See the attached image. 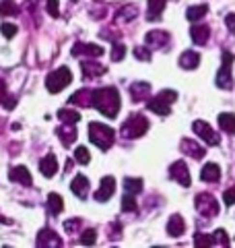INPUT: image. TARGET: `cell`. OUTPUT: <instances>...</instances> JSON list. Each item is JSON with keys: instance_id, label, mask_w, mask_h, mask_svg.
Instances as JSON below:
<instances>
[{"instance_id": "obj_1", "label": "cell", "mask_w": 235, "mask_h": 248, "mask_svg": "<svg viewBox=\"0 0 235 248\" xmlns=\"http://www.w3.org/2000/svg\"><path fill=\"white\" fill-rule=\"evenodd\" d=\"M91 106L107 116V118H116L120 112V93L116 87H101L91 93Z\"/></svg>"}, {"instance_id": "obj_2", "label": "cell", "mask_w": 235, "mask_h": 248, "mask_svg": "<svg viewBox=\"0 0 235 248\" xmlns=\"http://www.w3.org/2000/svg\"><path fill=\"white\" fill-rule=\"evenodd\" d=\"M89 139L93 145H97L99 149L107 151L114 145V128L105 126L101 122H91L89 124Z\"/></svg>"}, {"instance_id": "obj_3", "label": "cell", "mask_w": 235, "mask_h": 248, "mask_svg": "<svg viewBox=\"0 0 235 248\" xmlns=\"http://www.w3.org/2000/svg\"><path fill=\"white\" fill-rule=\"evenodd\" d=\"M177 99V93L174 89H163L159 95L148 102V110L159 114V116H169L171 114V104Z\"/></svg>"}, {"instance_id": "obj_4", "label": "cell", "mask_w": 235, "mask_h": 248, "mask_svg": "<svg viewBox=\"0 0 235 248\" xmlns=\"http://www.w3.org/2000/svg\"><path fill=\"white\" fill-rule=\"evenodd\" d=\"M148 130V122L143 114H132L130 118L122 124V137L126 139H138Z\"/></svg>"}, {"instance_id": "obj_5", "label": "cell", "mask_w": 235, "mask_h": 248, "mask_svg": "<svg viewBox=\"0 0 235 248\" xmlns=\"http://www.w3.org/2000/svg\"><path fill=\"white\" fill-rule=\"evenodd\" d=\"M70 81H73V75H70V71L66 66H60L58 71H54L48 75V79H45V87H48L50 93H58L66 87V85H70Z\"/></svg>"}, {"instance_id": "obj_6", "label": "cell", "mask_w": 235, "mask_h": 248, "mask_svg": "<svg viewBox=\"0 0 235 248\" xmlns=\"http://www.w3.org/2000/svg\"><path fill=\"white\" fill-rule=\"evenodd\" d=\"M223 66L221 71L217 75V85L223 89H231L233 87V79H231V62H233V56L229 52H223Z\"/></svg>"}, {"instance_id": "obj_7", "label": "cell", "mask_w": 235, "mask_h": 248, "mask_svg": "<svg viewBox=\"0 0 235 248\" xmlns=\"http://www.w3.org/2000/svg\"><path fill=\"white\" fill-rule=\"evenodd\" d=\"M192 128H194V133L198 135L206 145H219V143H221V137H219L205 120H196V122L192 124Z\"/></svg>"}, {"instance_id": "obj_8", "label": "cell", "mask_w": 235, "mask_h": 248, "mask_svg": "<svg viewBox=\"0 0 235 248\" xmlns=\"http://www.w3.org/2000/svg\"><path fill=\"white\" fill-rule=\"evenodd\" d=\"M196 209L202 213V215H206V217H213L219 213V203L215 201L213 195H206V192H200L198 197H196Z\"/></svg>"}, {"instance_id": "obj_9", "label": "cell", "mask_w": 235, "mask_h": 248, "mask_svg": "<svg viewBox=\"0 0 235 248\" xmlns=\"http://www.w3.org/2000/svg\"><path fill=\"white\" fill-rule=\"evenodd\" d=\"M169 176L174 178L177 184H182V186H190V184H192L190 170H188L186 161H176V164L169 168Z\"/></svg>"}, {"instance_id": "obj_10", "label": "cell", "mask_w": 235, "mask_h": 248, "mask_svg": "<svg viewBox=\"0 0 235 248\" xmlns=\"http://www.w3.org/2000/svg\"><path fill=\"white\" fill-rule=\"evenodd\" d=\"M171 42V37L167 31H148L147 33V46H151V48H165V46Z\"/></svg>"}, {"instance_id": "obj_11", "label": "cell", "mask_w": 235, "mask_h": 248, "mask_svg": "<svg viewBox=\"0 0 235 248\" xmlns=\"http://www.w3.org/2000/svg\"><path fill=\"white\" fill-rule=\"evenodd\" d=\"M114 190H116V180H114V176H105L103 180H101L99 190L95 192V201L103 203V201H107L109 197L114 195Z\"/></svg>"}, {"instance_id": "obj_12", "label": "cell", "mask_w": 235, "mask_h": 248, "mask_svg": "<svg viewBox=\"0 0 235 248\" xmlns=\"http://www.w3.org/2000/svg\"><path fill=\"white\" fill-rule=\"evenodd\" d=\"M81 54H87L91 58H99L103 54V48L95 44H74L73 46V56H81Z\"/></svg>"}, {"instance_id": "obj_13", "label": "cell", "mask_w": 235, "mask_h": 248, "mask_svg": "<svg viewBox=\"0 0 235 248\" xmlns=\"http://www.w3.org/2000/svg\"><path fill=\"white\" fill-rule=\"evenodd\" d=\"M70 190L74 192V195L81 199V201H85L89 197V180L85 178L83 174H78V176H74V180H73V184H70Z\"/></svg>"}, {"instance_id": "obj_14", "label": "cell", "mask_w": 235, "mask_h": 248, "mask_svg": "<svg viewBox=\"0 0 235 248\" xmlns=\"http://www.w3.org/2000/svg\"><path fill=\"white\" fill-rule=\"evenodd\" d=\"M39 172H42L45 178H52L54 174L58 172V159L54 153H48L45 157L39 161Z\"/></svg>"}, {"instance_id": "obj_15", "label": "cell", "mask_w": 235, "mask_h": 248, "mask_svg": "<svg viewBox=\"0 0 235 248\" xmlns=\"http://www.w3.org/2000/svg\"><path fill=\"white\" fill-rule=\"evenodd\" d=\"M9 178L13 182H21L23 186H31V174H29V170L25 166H17V168H13L11 172H9Z\"/></svg>"}, {"instance_id": "obj_16", "label": "cell", "mask_w": 235, "mask_h": 248, "mask_svg": "<svg viewBox=\"0 0 235 248\" xmlns=\"http://www.w3.org/2000/svg\"><path fill=\"white\" fill-rule=\"evenodd\" d=\"M182 151L188 153V155H192L194 159H202V157H205V153H206L205 147H200L198 143L190 141V139H184V141H182Z\"/></svg>"}, {"instance_id": "obj_17", "label": "cell", "mask_w": 235, "mask_h": 248, "mask_svg": "<svg viewBox=\"0 0 235 248\" xmlns=\"http://www.w3.org/2000/svg\"><path fill=\"white\" fill-rule=\"evenodd\" d=\"M165 2H167V0H148L147 21H159L163 9H165Z\"/></svg>"}, {"instance_id": "obj_18", "label": "cell", "mask_w": 235, "mask_h": 248, "mask_svg": "<svg viewBox=\"0 0 235 248\" xmlns=\"http://www.w3.org/2000/svg\"><path fill=\"white\" fill-rule=\"evenodd\" d=\"M208 33H210L208 25H194V27L190 29L192 42H194V44H198V46H205V44L208 42Z\"/></svg>"}, {"instance_id": "obj_19", "label": "cell", "mask_w": 235, "mask_h": 248, "mask_svg": "<svg viewBox=\"0 0 235 248\" xmlns=\"http://www.w3.org/2000/svg\"><path fill=\"white\" fill-rule=\"evenodd\" d=\"M62 240L58 238V234H54L52 230H44L39 232L37 236V246H60Z\"/></svg>"}, {"instance_id": "obj_20", "label": "cell", "mask_w": 235, "mask_h": 248, "mask_svg": "<svg viewBox=\"0 0 235 248\" xmlns=\"http://www.w3.org/2000/svg\"><path fill=\"white\" fill-rule=\"evenodd\" d=\"M186 232V223H184V219H182V215H174L171 219L167 221V234L169 236H182Z\"/></svg>"}, {"instance_id": "obj_21", "label": "cell", "mask_w": 235, "mask_h": 248, "mask_svg": "<svg viewBox=\"0 0 235 248\" xmlns=\"http://www.w3.org/2000/svg\"><path fill=\"white\" fill-rule=\"evenodd\" d=\"M200 64V56H198V52H184L182 56H179V66L182 68H188V71H190V68H196Z\"/></svg>"}, {"instance_id": "obj_22", "label": "cell", "mask_w": 235, "mask_h": 248, "mask_svg": "<svg viewBox=\"0 0 235 248\" xmlns=\"http://www.w3.org/2000/svg\"><path fill=\"white\" fill-rule=\"evenodd\" d=\"M200 178L205 182H217L219 178H221V168H219L217 164H206L205 168H202Z\"/></svg>"}, {"instance_id": "obj_23", "label": "cell", "mask_w": 235, "mask_h": 248, "mask_svg": "<svg viewBox=\"0 0 235 248\" xmlns=\"http://www.w3.org/2000/svg\"><path fill=\"white\" fill-rule=\"evenodd\" d=\"M136 17H138V9L134 4H124V9H120L118 15H116V19L120 23H130L132 19H136Z\"/></svg>"}, {"instance_id": "obj_24", "label": "cell", "mask_w": 235, "mask_h": 248, "mask_svg": "<svg viewBox=\"0 0 235 248\" xmlns=\"http://www.w3.org/2000/svg\"><path fill=\"white\" fill-rule=\"evenodd\" d=\"M81 66H83V75L85 77H101V75H105V71H107L105 66L95 64V62H91V60H85Z\"/></svg>"}, {"instance_id": "obj_25", "label": "cell", "mask_w": 235, "mask_h": 248, "mask_svg": "<svg viewBox=\"0 0 235 248\" xmlns=\"http://www.w3.org/2000/svg\"><path fill=\"white\" fill-rule=\"evenodd\" d=\"M58 137H60V141L64 143L66 147L73 143V141H76V128H74V124H66V126H62L58 130Z\"/></svg>"}, {"instance_id": "obj_26", "label": "cell", "mask_w": 235, "mask_h": 248, "mask_svg": "<svg viewBox=\"0 0 235 248\" xmlns=\"http://www.w3.org/2000/svg\"><path fill=\"white\" fill-rule=\"evenodd\" d=\"M219 126L227 135H235V114H221L219 116Z\"/></svg>"}, {"instance_id": "obj_27", "label": "cell", "mask_w": 235, "mask_h": 248, "mask_svg": "<svg viewBox=\"0 0 235 248\" xmlns=\"http://www.w3.org/2000/svg\"><path fill=\"white\" fill-rule=\"evenodd\" d=\"M148 93H151V85L148 83H134L132 85V99H134V102H140V99L148 97Z\"/></svg>"}, {"instance_id": "obj_28", "label": "cell", "mask_w": 235, "mask_h": 248, "mask_svg": "<svg viewBox=\"0 0 235 248\" xmlns=\"http://www.w3.org/2000/svg\"><path fill=\"white\" fill-rule=\"evenodd\" d=\"M124 190H126V195H138L143 190V180L140 178H126L124 180Z\"/></svg>"}, {"instance_id": "obj_29", "label": "cell", "mask_w": 235, "mask_h": 248, "mask_svg": "<svg viewBox=\"0 0 235 248\" xmlns=\"http://www.w3.org/2000/svg\"><path fill=\"white\" fill-rule=\"evenodd\" d=\"M206 13H208V6L198 4V6H190V9L186 11V17H188V21H198V19L205 17Z\"/></svg>"}, {"instance_id": "obj_30", "label": "cell", "mask_w": 235, "mask_h": 248, "mask_svg": "<svg viewBox=\"0 0 235 248\" xmlns=\"http://www.w3.org/2000/svg\"><path fill=\"white\" fill-rule=\"evenodd\" d=\"M70 104H78V106H91V91H87V89H81V91H76L73 97L68 99Z\"/></svg>"}, {"instance_id": "obj_31", "label": "cell", "mask_w": 235, "mask_h": 248, "mask_svg": "<svg viewBox=\"0 0 235 248\" xmlns=\"http://www.w3.org/2000/svg\"><path fill=\"white\" fill-rule=\"evenodd\" d=\"M48 207H50V213L52 215H58L62 209H64V203H62V197L56 195V192H52V195L48 197Z\"/></svg>"}, {"instance_id": "obj_32", "label": "cell", "mask_w": 235, "mask_h": 248, "mask_svg": "<svg viewBox=\"0 0 235 248\" xmlns=\"http://www.w3.org/2000/svg\"><path fill=\"white\" fill-rule=\"evenodd\" d=\"M58 118L64 122V124H76L78 120H81V114H78L76 110H60L58 112Z\"/></svg>"}, {"instance_id": "obj_33", "label": "cell", "mask_w": 235, "mask_h": 248, "mask_svg": "<svg viewBox=\"0 0 235 248\" xmlns=\"http://www.w3.org/2000/svg\"><path fill=\"white\" fill-rule=\"evenodd\" d=\"M74 159L78 161V164L87 166L91 161V153H89L87 147H76V149H74Z\"/></svg>"}, {"instance_id": "obj_34", "label": "cell", "mask_w": 235, "mask_h": 248, "mask_svg": "<svg viewBox=\"0 0 235 248\" xmlns=\"http://www.w3.org/2000/svg\"><path fill=\"white\" fill-rule=\"evenodd\" d=\"M210 240H213V244H217V246H229V238H227L225 230H217L215 234L210 236Z\"/></svg>"}, {"instance_id": "obj_35", "label": "cell", "mask_w": 235, "mask_h": 248, "mask_svg": "<svg viewBox=\"0 0 235 248\" xmlns=\"http://www.w3.org/2000/svg\"><path fill=\"white\" fill-rule=\"evenodd\" d=\"M17 4L13 2V0H2V2H0V15H17Z\"/></svg>"}, {"instance_id": "obj_36", "label": "cell", "mask_w": 235, "mask_h": 248, "mask_svg": "<svg viewBox=\"0 0 235 248\" xmlns=\"http://www.w3.org/2000/svg\"><path fill=\"white\" fill-rule=\"evenodd\" d=\"M138 203L134 201V195H126L122 197V211H136Z\"/></svg>"}, {"instance_id": "obj_37", "label": "cell", "mask_w": 235, "mask_h": 248, "mask_svg": "<svg viewBox=\"0 0 235 248\" xmlns=\"http://www.w3.org/2000/svg\"><path fill=\"white\" fill-rule=\"evenodd\" d=\"M124 56H126V46H124V44H114V48H112V60L114 62H120Z\"/></svg>"}, {"instance_id": "obj_38", "label": "cell", "mask_w": 235, "mask_h": 248, "mask_svg": "<svg viewBox=\"0 0 235 248\" xmlns=\"http://www.w3.org/2000/svg\"><path fill=\"white\" fill-rule=\"evenodd\" d=\"M0 29H2V35L9 37V40L17 35V25H11V23H2V27H0Z\"/></svg>"}, {"instance_id": "obj_39", "label": "cell", "mask_w": 235, "mask_h": 248, "mask_svg": "<svg viewBox=\"0 0 235 248\" xmlns=\"http://www.w3.org/2000/svg\"><path fill=\"white\" fill-rule=\"evenodd\" d=\"M81 242L85 246H89V244H95V230H87V232H83V238H81Z\"/></svg>"}, {"instance_id": "obj_40", "label": "cell", "mask_w": 235, "mask_h": 248, "mask_svg": "<svg viewBox=\"0 0 235 248\" xmlns=\"http://www.w3.org/2000/svg\"><path fill=\"white\" fill-rule=\"evenodd\" d=\"M194 244H196V246H210V244H213V240H210V236L196 234V236H194Z\"/></svg>"}, {"instance_id": "obj_41", "label": "cell", "mask_w": 235, "mask_h": 248, "mask_svg": "<svg viewBox=\"0 0 235 248\" xmlns=\"http://www.w3.org/2000/svg\"><path fill=\"white\" fill-rule=\"evenodd\" d=\"M223 201H225V205H227V207H231V205L235 203V186H231L229 190H225Z\"/></svg>"}, {"instance_id": "obj_42", "label": "cell", "mask_w": 235, "mask_h": 248, "mask_svg": "<svg viewBox=\"0 0 235 248\" xmlns=\"http://www.w3.org/2000/svg\"><path fill=\"white\" fill-rule=\"evenodd\" d=\"M48 13L52 17H60V4L58 0H48Z\"/></svg>"}, {"instance_id": "obj_43", "label": "cell", "mask_w": 235, "mask_h": 248, "mask_svg": "<svg viewBox=\"0 0 235 248\" xmlns=\"http://www.w3.org/2000/svg\"><path fill=\"white\" fill-rule=\"evenodd\" d=\"M134 56L138 60H151V52H148L147 48H140V46H138V48L134 50Z\"/></svg>"}, {"instance_id": "obj_44", "label": "cell", "mask_w": 235, "mask_h": 248, "mask_svg": "<svg viewBox=\"0 0 235 248\" xmlns=\"http://www.w3.org/2000/svg\"><path fill=\"white\" fill-rule=\"evenodd\" d=\"M225 23H227V27H229L231 33L235 35V15H233V13L227 15V17H225Z\"/></svg>"}, {"instance_id": "obj_45", "label": "cell", "mask_w": 235, "mask_h": 248, "mask_svg": "<svg viewBox=\"0 0 235 248\" xmlns=\"http://www.w3.org/2000/svg\"><path fill=\"white\" fill-rule=\"evenodd\" d=\"M78 226H81V221H78V219H70V221L64 223V230L66 232H73V230H78Z\"/></svg>"}, {"instance_id": "obj_46", "label": "cell", "mask_w": 235, "mask_h": 248, "mask_svg": "<svg viewBox=\"0 0 235 248\" xmlns=\"http://www.w3.org/2000/svg\"><path fill=\"white\" fill-rule=\"evenodd\" d=\"M2 95H4V83H0V99H2Z\"/></svg>"}, {"instance_id": "obj_47", "label": "cell", "mask_w": 235, "mask_h": 248, "mask_svg": "<svg viewBox=\"0 0 235 248\" xmlns=\"http://www.w3.org/2000/svg\"><path fill=\"white\" fill-rule=\"evenodd\" d=\"M0 221H2V223H11V219H4L2 215H0Z\"/></svg>"}]
</instances>
